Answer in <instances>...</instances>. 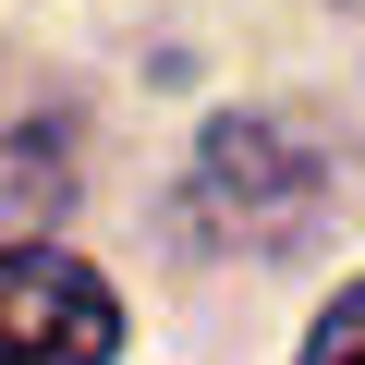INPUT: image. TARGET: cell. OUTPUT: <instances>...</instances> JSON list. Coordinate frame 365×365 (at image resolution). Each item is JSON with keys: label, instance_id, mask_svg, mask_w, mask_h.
<instances>
[{"label": "cell", "instance_id": "3957f363", "mask_svg": "<svg viewBox=\"0 0 365 365\" xmlns=\"http://www.w3.org/2000/svg\"><path fill=\"white\" fill-rule=\"evenodd\" d=\"M304 365H365V280H341V304L317 317V341H304Z\"/></svg>", "mask_w": 365, "mask_h": 365}, {"label": "cell", "instance_id": "7a4b0ae2", "mask_svg": "<svg viewBox=\"0 0 365 365\" xmlns=\"http://www.w3.org/2000/svg\"><path fill=\"white\" fill-rule=\"evenodd\" d=\"M122 304L61 244H0V365H110Z\"/></svg>", "mask_w": 365, "mask_h": 365}, {"label": "cell", "instance_id": "6da1fadb", "mask_svg": "<svg viewBox=\"0 0 365 365\" xmlns=\"http://www.w3.org/2000/svg\"><path fill=\"white\" fill-rule=\"evenodd\" d=\"M317 195H329V170H317V146L292 122H220L207 158H195V232H220L244 256L292 244L317 220Z\"/></svg>", "mask_w": 365, "mask_h": 365}]
</instances>
